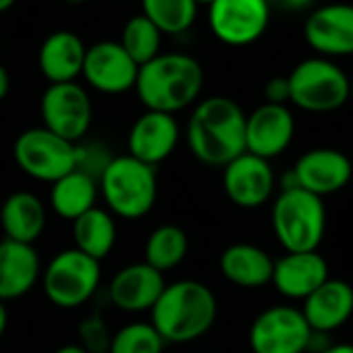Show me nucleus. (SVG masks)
I'll return each instance as SVG.
<instances>
[{
  "mask_svg": "<svg viewBox=\"0 0 353 353\" xmlns=\"http://www.w3.org/2000/svg\"><path fill=\"white\" fill-rule=\"evenodd\" d=\"M188 145L202 164L227 166L245 152V112L225 96L202 100L188 123Z\"/></svg>",
  "mask_w": 353,
  "mask_h": 353,
  "instance_id": "nucleus-1",
  "label": "nucleus"
},
{
  "mask_svg": "<svg viewBox=\"0 0 353 353\" xmlns=\"http://www.w3.org/2000/svg\"><path fill=\"white\" fill-rule=\"evenodd\" d=\"M150 314L164 343H192L212 328L219 303L208 285L183 279L164 287Z\"/></svg>",
  "mask_w": 353,
  "mask_h": 353,
  "instance_id": "nucleus-2",
  "label": "nucleus"
},
{
  "mask_svg": "<svg viewBox=\"0 0 353 353\" xmlns=\"http://www.w3.org/2000/svg\"><path fill=\"white\" fill-rule=\"evenodd\" d=\"M204 88L202 65L181 52L158 54L141 65L135 79V92L145 110L174 114L192 106Z\"/></svg>",
  "mask_w": 353,
  "mask_h": 353,
  "instance_id": "nucleus-3",
  "label": "nucleus"
},
{
  "mask_svg": "<svg viewBox=\"0 0 353 353\" xmlns=\"http://www.w3.org/2000/svg\"><path fill=\"white\" fill-rule=\"evenodd\" d=\"M98 190L112 216L125 221L143 219L154 208L158 196L156 168L129 154L114 156L98 174Z\"/></svg>",
  "mask_w": 353,
  "mask_h": 353,
  "instance_id": "nucleus-4",
  "label": "nucleus"
},
{
  "mask_svg": "<svg viewBox=\"0 0 353 353\" xmlns=\"http://www.w3.org/2000/svg\"><path fill=\"white\" fill-rule=\"evenodd\" d=\"M272 231L285 252H316L326 231L322 198L299 188L283 190L272 204Z\"/></svg>",
  "mask_w": 353,
  "mask_h": 353,
  "instance_id": "nucleus-5",
  "label": "nucleus"
},
{
  "mask_svg": "<svg viewBox=\"0 0 353 353\" xmlns=\"http://www.w3.org/2000/svg\"><path fill=\"white\" fill-rule=\"evenodd\" d=\"M289 102L307 112H332L351 94L345 71L324 57L301 61L289 75Z\"/></svg>",
  "mask_w": 353,
  "mask_h": 353,
  "instance_id": "nucleus-6",
  "label": "nucleus"
},
{
  "mask_svg": "<svg viewBox=\"0 0 353 353\" xmlns=\"http://www.w3.org/2000/svg\"><path fill=\"white\" fill-rule=\"evenodd\" d=\"M42 289L48 301L63 310L81 307L94 297L100 287V262L81 254L79 250L59 252L42 268Z\"/></svg>",
  "mask_w": 353,
  "mask_h": 353,
  "instance_id": "nucleus-7",
  "label": "nucleus"
},
{
  "mask_svg": "<svg viewBox=\"0 0 353 353\" xmlns=\"http://www.w3.org/2000/svg\"><path fill=\"white\" fill-rule=\"evenodd\" d=\"M13 158L32 179L54 183L77 168V145L46 127H34L19 133L13 145Z\"/></svg>",
  "mask_w": 353,
  "mask_h": 353,
  "instance_id": "nucleus-8",
  "label": "nucleus"
},
{
  "mask_svg": "<svg viewBox=\"0 0 353 353\" xmlns=\"http://www.w3.org/2000/svg\"><path fill=\"white\" fill-rule=\"evenodd\" d=\"M312 336L301 310L291 305H272L260 312L250 326L254 353H305Z\"/></svg>",
  "mask_w": 353,
  "mask_h": 353,
  "instance_id": "nucleus-9",
  "label": "nucleus"
},
{
  "mask_svg": "<svg viewBox=\"0 0 353 353\" xmlns=\"http://www.w3.org/2000/svg\"><path fill=\"white\" fill-rule=\"evenodd\" d=\"M42 121L48 131L75 143L92 125V100L88 92L75 83H50L40 100Z\"/></svg>",
  "mask_w": 353,
  "mask_h": 353,
  "instance_id": "nucleus-10",
  "label": "nucleus"
},
{
  "mask_svg": "<svg viewBox=\"0 0 353 353\" xmlns=\"http://www.w3.org/2000/svg\"><path fill=\"white\" fill-rule=\"evenodd\" d=\"M270 21L268 0H214L208 7L212 34L227 46L254 44Z\"/></svg>",
  "mask_w": 353,
  "mask_h": 353,
  "instance_id": "nucleus-11",
  "label": "nucleus"
},
{
  "mask_svg": "<svg viewBox=\"0 0 353 353\" xmlns=\"http://www.w3.org/2000/svg\"><path fill=\"white\" fill-rule=\"evenodd\" d=\"M351 174L353 164L347 154L334 148H316L299 156L289 172L291 181L285 183L283 190L299 188L312 196L324 198L341 192L351 181Z\"/></svg>",
  "mask_w": 353,
  "mask_h": 353,
  "instance_id": "nucleus-12",
  "label": "nucleus"
},
{
  "mask_svg": "<svg viewBox=\"0 0 353 353\" xmlns=\"http://www.w3.org/2000/svg\"><path fill=\"white\" fill-rule=\"evenodd\" d=\"M274 172L270 160L243 152L223 166V188L227 198L245 210L264 206L274 192Z\"/></svg>",
  "mask_w": 353,
  "mask_h": 353,
  "instance_id": "nucleus-13",
  "label": "nucleus"
},
{
  "mask_svg": "<svg viewBox=\"0 0 353 353\" xmlns=\"http://www.w3.org/2000/svg\"><path fill=\"white\" fill-rule=\"evenodd\" d=\"M139 67L129 59L119 42H96L85 50L81 75L85 81L102 94H125L135 88Z\"/></svg>",
  "mask_w": 353,
  "mask_h": 353,
  "instance_id": "nucleus-14",
  "label": "nucleus"
},
{
  "mask_svg": "<svg viewBox=\"0 0 353 353\" xmlns=\"http://www.w3.org/2000/svg\"><path fill=\"white\" fill-rule=\"evenodd\" d=\"M181 129L174 114L145 110L129 129L127 154L148 166H158L164 162L179 143Z\"/></svg>",
  "mask_w": 353,
  "mask_h": 353,
  "instance_id": "nucleus-15",
  "label": "nucleus"
},
{
  "mask_svg": "<svg viewBox=\"0 0 353 353\" xmlns=\"http://www.w3.org/2000/svg\"><path fill=\"white\" fill-rule=\"evenodd\" d=\"M295 135V119L287 106L264 102L245 114V152L264 160L283 154Z\"/></svg>",
  "mask_w": 353,
  "mask_h": 353,
  "instance_id": "nucleus-16",
  "label": "nucleus"
},
{
  "mask_svg": "<svg viewBox=\"0 0 353 353\" xmlns=\"http://www.w3.org/2000/svg\"><path fill=\"white\" fill-rule=\"evenodd\" d=\"M305 42L326 57L353 54V5L332 3L310 13L303 26Z\"/></svg>",
  "mask_w": 353,
  "mask_h": 353,
  "instance_id": "nucleus-17",
  "label": "nucleus"
},
{
  "mask_svg": "<svg viewBox=\"0 0 353 353\" xmlns=\"http://www.w3.org/2000/svg\"><path fill=\"white\" fill-rule=\"evenodd\" d=\"M164 274L145 262L123 266L108 285L112 305L123 312H150L164 291Z\"/></svg>",
  "mask_w": 353,
  "mask_h": 353,
  "instance_id": "nucleus-18",
  "label": "nucleus"
},
{
  "mask_svg": "<svg viewBox=\"0 0 353 353\" xmlns=\"http://www.w3.org/2000/svg\"><path fill=\"white\" fill-rule=\"evenodd\" d=\"M328 279V262L316 252H285L274 260L272 285L289 299H305Z\"/></svg>",
  "mask_w": 353,
  "mask_h": 353,
  "instance_id": "nucleus-19",
  "label": "nucleus"
},
{
  "mask_svg": "<svg viewBox=\"0 0 353 353\" xmlns=\"http://www.w3.org/2000/svg\"><path fill=\"white\" fill-rule=\"evenodd\" d=\"M312 332H330L343 326L353 314V287L341 279H326L301 305Z\"/></svg>",
  "mask_w": 353,
  "mask_h": 353,
  "instance_id": "nucleus-20",
  "label": "nucleus"
},
{
  "mask_svg": "<svg viewBox=\"0 0 353 353\" xmlns=\"http://www.w3.org/2000/svg\"><path fill=\"white\" fill-rule=\"evenodd\" d=\"M42 274L40 256L34 245L11 239L0 241V301L23 297Z\"/></svg>",
  "mask_w": 353,
  "mask_h": 353,
  "instance_id": "nucleus-21",
  "label": "nucleus"
},
{
  "mask_svg": "<svg viewBox=\"0 0 353 353\" xmlns=\"http://www.w3.org/2000/svg\"><path fill=\"white\" fill-rule=\"evenodd\" d=\"M0 227L5 239L34 245L46 229V206L30 192L11 194L0 206Z\"/></svg>",
  "mask_w": 353,
  "mask_h": 353,
  "instance_id": "nucleus-22",
  "label": "nucleus"
},
{
  "mask_svg": "<svg viewBox=\"0 0 353 353\" xmlns=\"http://www.w3.org/2000/svg\"><path fill=\"white\" fill-rule=\"evenodd\" d=\"M85 44L73 32L50 34L38 54L40 71L50 83H69L81 75L85 61Z\"/></svg>",
  "mask_w": 353,
  "mask_h": 353,
  "instance_id": "nucleus-23",
  "label": "nucleus"
},
{
  "mask_svg": "<svg viewBox=\"0 0 353 353\" xmlns=\"http://www.w3.org/2000/svg\"><path fill=\"white\" fill-rule=\"evenodd\" d=\"M223 276L241 289H260L272 281L274 260L258 245L233 243L219 260Z\"/></svg>",
  "mask_w": 353,
  "mask_h": 353,
  "instance_id": "nucleus-24",
  "label": "nucleus"
},
{
  "mask_svg": "<svg viewBox=\"0 0 353 353\" xmlns=\"http://www.w3.org/2000/svg\"><path fill=\"white\" fill-rule=\"evenodd\" d=\"M98 194L100 190L96 176L81 168H75L52 183L50 206L61 219L73 223L75 219H79L81 214H85L96 206Z\"/></svg>",
  "mask_w": 353,
  "mask_h": 353,
  "instance_id": "nucleus-25",
  "label": "nucleus"
},
{
  "mask_svg": "<svg viewBox=\"0 0 353 353\" xmlns=\"http://www.w3.org/2000/svg\"><path fill=\"white\" fill-rule=\"evenodd\" d=\"M73 241L75 250L102 262L117 243V223L114 216L94 206L85 214L73 221Z\"/></svg>",
  "mask_w": 353,
  "mask_h": 353,
  "instance_id": "nucleus-26",
  "label": "nucleus"
},
{
  "mask_svg": "<svg viewBox=\"0 0 353 353\" xmlns=\"http://www.w3.org/2000/svg\"><path fill=\"white\" fill-rule=\"evenodd\" d=\"M188 252H190V239L181 227L160 225L145 239L143 262L164 274L179 266L185 260Z\"/></svg>",
  "mask_w": 353,
  "mask_h": 353,
  "instance_id": "nucleus-27",
  "label": "nucleus"
},
{
  "mask_svg": "<svg viewBox=\"0 0 353 353\" xmlns=\"http://www.w3.org/2000/svg\"><path fill=\"white\" fill-rule=\"evenodd\" d=\"M143 17H148L160 34H183L188 32L198 13L194 0H141Z\"/></svg>",
  "mask_w": 353,
  "mask_h": 353,
  "instance_id": "nucleus-28",
  "label": "nucleus"
},
{
  "mask_svg": "<svg viewBox=\"0 0 353 353\" xmlns=\"http://www.w3.org/2000/svg\"><path fill=\"white\" fill-rule=\"evenodd\" d=\"M160 38H162L160 30L148 17L137 15L127 21L119 44L129 54V59L137 67H141L160 54Z\"/></svg>",
  "mask_w": 353,
  "mask_h": 353,
  "instance_id": "nucleus-29",
  "label": "nucleus"
},
{
  "mask_svg": "<svg viewBox=\"0 0 353 353\" xmlns=\"http://www.w3.org/2000/svg\"><path fill=\"white\" fill-rule=\"evenodd\" d=\"M164 345L150 322H129L112 332L108 353H162Z\"/></svg>",
  "mask_w": 353,
  "mask_h": 353,
  "instance_id": "nucleus-30",
  "label": "nucleus"
},
{
  "mask_svg": "<svg viewBox=\"0 0 353 353\" xmlns=\"http://www.w3.org/2000/svg\"><path fill=\"white\" fill-rule=\"evenodd\" d=\"M79 345L88 353H108L112 334L100 316H90L79 324Z\"/></svg>",
  "mask_w": 353,
  "mask_h": 353,
  "instance_id": "nucleus-31",
  "label": "nucleus"
},
{
  "mask_svg": "<svg viewBox=\"0 0 353 353\" xmlns=\"http://www.w3.org/2000/svg\"><path fill=\"white\" fill-rule=\"evenodd\" d=\"M264 96H266L268 104L285 106L289 102V81H287V77H272L264 88Z\"/></svg>",
  "mask_w": 353,
  "mask_h": 353,
  "instance_id": "nucleus-32",
  "label": "nucleus"
},
{
  "mask_svg": "<svg viewBox=\"0 0 353 353\" xmlns=\"http://www.w3.org/2000/svg\"><path fill=\"white\" fill-rule=\"evenodd\" d=\"M314 0H268V5H274L283 11H303Z\"/></svg>",
  "mask_w": 353,
  "mask_h": 353,
  "instance_id": "nucleus-33",
  "label": "nucleus"
},
{
  "mask_svg": "<svg viewBox=\"0 0 353 353\" xmlns=\"http://www.w3.org/2000/svg\"><path fill=\"white\" fill-rule=\"evenodd\" d=\"M11 90V77H9V71L0 65V100H5L7 94Z\"/></svg>",
  "mask_w": 353,
  "mask_h": 353,
  "instance_id": "nucleus-34",
  "label": "nucleus"
},
{
  "mask_svg": "<svg viewBox=\"0 0 353 353\" xmlns=\"http://www.w3.org/2000/svg\"><path fill=\"white\" fill-rule=\"evenodd\" d=\"M7 326H9V312H7V305L0 301V341H3L7 332Z\"/></svg>",
  "mask_w": 353,
  "mask_h": 353,
  "instance_id": "nucleus-35",
  "label": "nucleus"
},
{
  "mask_svg": "<svg viewBox=\"0 0 353 353\" xmlns=\"http://www.w3.org/2000/svg\"><path fill=\"white\" fill-rule=\"evenodd\" d=\"M322 353H353V345L351 343H341V345H330L326 349H322Z\"/></svg>",
  "mask_w": 353,
  "mask_h": 353,
  "instance_id": "nucleus-36",
  "label": "nucleus"
},
{
  "mask_svg": "<svg viewBox=\"0 0 353 353\" xmlns=\"http://www.w3.org/2000/svg\"><path fill=\"white\" fill-rule=\"evenodd\" d=\"M54 353H88L79 343L75 345V343H69V345H63V347H59Z\"/></svg>",
  "mask_w": 353,
  "mask_h": 353,
  "instance_id": "nucleus-37",
  "label": "nucleus"
},
{
  "mask_svg": "<svg viewBox=\"0 0 353 353\" xmlns=\"http://www.w3.org/2000/svg\"><path fill=\"white\" fill-rule=\"evenodd\" d=\"M15 3H17V0H0V13H7Z\"/></svg>",
  "mask_w": 353,
  "mask_h": 353,
  "instance_id": "nucleus-38",
  "label": "nucleus"
},
{
  "mask_svg": "<svg viewBox=\"0 0 353 353\" xmlns=\"http://www.w3.org/2000/svg\"><path fill=\"white\" fill-rule=\"evenodd\" d=\"M194 3H196V5H208V7H210V5L214 3V0H194Z\"/></svg>",
  "mask_w": 353,
  "mask_h": 353,
  "instance_id": "nucleus-39",
  "label": "nucleus"
},
{
  "mask_svg": "<svg viewBox=\"0 0 353 353\" xmlns=\"http://www.w3.org/2000/svg\"><path fill=\"white\" fill-rule=\"evenodd\" d=\"M67 3H73V5H79V3H85V0H67Z\"/></svg>",
  "mask_w": 353,
  "mask_h": 353,
  "instance_id": "nucleus-40",
  "label": "nucleus"
},
{
  "mask_svg": "<svg viewBox=\"0 0 353 353\" xmlns=\"http://www.w3.org/2000/svg\"><path fill=\"white\" fill-rule=\"evenodd\" d=\"M0 50H3V44H0Z\"/></svg>",
  "mask_w": 353,
  "mask_h": 353,
  "instance_id": "nucleus-41",
  "label": "nucleus"
}]
</instances>
